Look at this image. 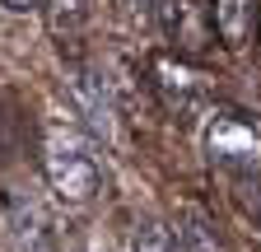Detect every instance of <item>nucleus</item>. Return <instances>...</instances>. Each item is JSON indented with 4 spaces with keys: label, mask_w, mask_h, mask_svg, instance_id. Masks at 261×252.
<instances>
[{
    "label": "nucleus",
    "mask_w": 261,
    "mask_h": 252,
    "mask_svg": "<svg viewBox=\"0 0 261 252\" xmlns=\"http://www.w3.org/2000/svg\"><path fill=\"white\" fill-rule=\"evenodd\" d=\"M42 173H47V187L56 192V201H65V206H84L103 187L93 149L70 126H51L42 136Z\"/></svg>",
    "instance_id": "f257e3e1"
},
{
    "label": "nucleus",
    "mask_w": 261,
    "mask_h": 252,
    "mask_svg": "<svg viewBox=\"0 0 261 252\" xmlns=\"http://www.w3.org/2000/svg\"><path fill=\"white\" fill-rule=\"evenodd\" d=\"M159 23H163V38L173 42L177 56H205L215 47V38H219L210 0H163Z\"/></svg>",
    "instance_id": "f03ea898"
},
{
    "label": "nucleus",
    "mask_w": 261,
    "mask_h": 252,
    "mask_svg": "<svg viewBox=\"0 0 261 252\" xmlns=\"http://www.w3.org/2000/svg\"><path fill=\"white\" fill-rule=\"evenodd\" d=\"M261 154V140H256V126L243 117V112H215L210 121V159L219 164H238V168H252Z\"/></svg>",
    "instance_id": "7ed1b4c3"
},
{
    "label": "nucleus",
    "mask_w": 261,
    "mask_h": 252,
    "mask_svg": "<svg viewBox=\"0 0 261 252\" xmlns=\"http://www.w3.org/2000/svg\"><path fill=\"white\" fill-rule=\"evenodd\" d=\"M154 84H159V93H163V103H168L177 117H187L196 103L205 98V89H201V80H196L187 66H182V56L173 61V56H154Z\"/></svg>",
    "instance_id": "20e7f679"
},
{
    "label": "nucleus",
    "mask_w": 261,
    "mask_h": 252,
    "mask_svg": "<svg viewBox=\"0 0 261 252\" xmlns=\"http://www.w3.org/2000/svg\"><path fill=\"white\" fill-rule=\"evenodd\" d=\"M256 23V0H215V28L224 47H243Z\"/></svg>",
    "instance_id": "39448f33"
},
{
    "label": "nucleus",
    "mask_w": 261,
    "mask_h": 252,
    "mask_svg": "<svg viewBox=\"0 0 261 252\" xmlns=\"http://www.w3.org/2000/svg\"><path fill=\"white\" fill-rule=\"evenodd\" d=\"M70 93H75L84 121L93 126L98 136H108V93H103V80H98V75H75L70 80Z\"/></svg>",
    "instance_id": "423d86ee"
},
{
    "label": "nucleus",
    "mask_w": 261,
    "mask_h": 252,
    "mask_svg": "<svg viewBox=\"0 0 261 252\" xmlns=\"http://www.w3.org/2000/svg\"><path fill=\"white\" fill-rule=\"evenodd\" d=\"M89 5H93V0H47V23H51V33H61V38L80 33V28L89 23Z\"/></svg>",
    "instance_id": "0eeeda50"
},
{
    "label": "nucleus",
    "mask_w": 261,
    "mask_h": 252,
    "mask_svg": "<svg viewBox=\"0 0 261 252\" xmlns=\"http://www.w3.org/2000/svg\"><path fill=\"white\" fill-rule=\"evenodd\" d=\"M10 224H14V238L23 247H33V243L42 238V215H38V206L23 201V196H10Z\"/></svg>",
    "instance_id": "6e6552de"
},
{
    "label": "nucleus",
    "mask_w": 261,
    "mask_h": 252,
    "mask_svg": "<svg viewBox=\"0 0 261 252\" xmlns=\"http://www.w3.org/2000/svg\"><path fill=\"white\" fill-rule=\"evenodd\" d=\"M177 243H182V252H219V238H215V229L205 224L196 210H187V219H182V229H177Z\"/></svg>",
    "instance_id": "1a4fd4ad"
},
{
    "label": "nucleus",
    "mask_w": 261,
    "mask_h": 252,
    "mask_svg": "<svg viewBox=\"0 0 261 252\" xmlns=\"http://www.w3.org/2000/svg\"><path fill=\"white\" fill-rule=\"evenodd\" d=\"M130 252H182V243L173 238V229H163V224H140L136 229V243H130Z\"/></svg>",
    "instance_id": "9d476101"
},
{
    "label": "nucleus",
    "mask_w": 261,
    "mask_h": 252,
    "mask_svg": "<svg viewBox=\"0 0 261 252\" xmlns=\"http://www.w3.org/2000/svg\"><path fill=\"white\" fill-rule=\"evenodd\" d=\"M42 5H47V0H0V10H10V14H33Z\"/></svg>",
    "instance_id": "9b49d317"
},
{
    "label": "nucleus",
    "mask_w": 261,
    "mask_h": 252,
    "mask_svg": "<svg viewBox=\"0 0 261 252\" xmlns=\"http://www.w3.org/2000/svg\"><path fill=\"white\" fill-rule=\"evenodd\" d=\"M126 5H130V14H136V19L145 23V19H154V10L163 5V0H126Z\"/></svg>",
    "instance_id": "f8f14e48"
}]
</instances>
